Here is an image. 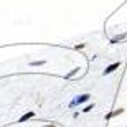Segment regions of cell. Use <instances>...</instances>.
Wrapping results in <instances>:
<instances>
[{
	"label": "cell",
	"mask_w": 127,
	"mask_h": 127,
	"mask_svg": "<svg viewBox=\"0 0 127 127\" xmlns=\"http://www.w3.org/2000/svg\"><path fill=\"white\" fill-rule=\"evenodd\" d=\"M89 99H91V94H89V93H84V94H81V96H76V97L73 99L69 104H68V107L73 109V107H76V106H83V104H86Z\"/></svg>",
	"instance_id": "cell-1"
},
{
	"label": "cell",
	"mask_w": 127,
	"mask_h": 127,
	"mask_svg": "<svg viewBox=\"0 0 127 127\" xmlns=\"http://www.w3.org/2000/svg\"><path fill=\"white\" fill-rule=\"evenodd\" d=\"M121 64H122L121 61H114L112 64H109L107 68H106V69L102 71V74H104V76H107V74H112V73H114L116 69H119V68H121Z\"/></svg>",
	"instance_id": "cell-2"
},
{
	"label": "cell",
	"mask_w": 127,
	"mask_h": 127,
	"mask_svg": "<svg viewBox=\"0 0 127 127\" xmlns=\"http://www.w3.org/2000/svg\"><path fill=\"white\" fill-rule=\"evenodd\" d=\"M35 116H36V114H35V111H28V112H27V114H23V116H22V117L18 119V124H23V122H27L28 119L35 117Z\"/></svg>",
	"instance_id": "cell-3"
},
{
	"label": "cell",
	"mask_w": 127,
	"mask_h": 127,
	"mask_svg": "<svg viewBox=\"0 0 127 127\" xmlns=\"http://www.w3.org/2000/svg\"><path fill=\"white\" fill-rule=\"evenodd\" d=\"M121 114H124V109H122V107L116 109V111H111V112L106 116V119H107V121H111L112 117H117V116H121Z\"/></svg>",
	"instance_id": "cell-4"
},
{
	"label": "cell",
	"mask_w": 127,
	"mask_h": 127,
	"mask_svg": "<svg viewBox=\"0 0 127 127\" xmlns=\"http://www.w3.org/2000/svg\"><path fill=\"white\" fill-rule=\"evenodd\" d=\"M127 38V33H121V35H116V36L111 38V43H119V41H124Z\"/></svg>",
	"instance_id": "cell-5"
},
{
	"label": "cell",
	"mask_w": 127,
	"mask_h": 127,
	"mask_svg": "<svg viewBox=\"0 0 127 127\" xmlns=\"http://www.w3.org/2000/svg\"><path fill=\"white\" fill-rule=\"evenodd\" d=\"M78 73H79V68H73V69H71L69 73H66L64 78H66V79H71V78H73V76H76Z\"/></svg>",
	"instance_id": "cell-6"
},
{
	"label": "cell",
	"mask_w": 127,
	"mask_h": 127,
	"mask_svg": "<svg viewBox=\"0 0 127 127\" xmlns=\"http://www.w3.org/2000/svg\"><path fill=\"white\" fill-rule=\"evenodd\" d=\"M94 107H96V104L93 102V104H88V106H84V107L81 109V111H83V112H91V111H93Z\"/></svg>",
	"instance_id": "cell-7"
},
{
	"label": "cell",
	"mask_w": 127,
	"mask_h": 127,
	"mask_svg": "<svg viewBox=\"0 0 127 127\" xmlns=\"http://www.w3.org/2000/svg\"><path fill=\"white\" fill-rule=\"evenodd\" d=\"M45 63H46L45 60H36V61H32V63H30V66H32V68H35V66H43Z\"/></svg>",
	"instance_id": "cell-8"
},
{
	"label": "cell",
	"mask_w": 127,
	"mask_h": 127,
	"mask_svg": "<svg viewBox=\"0 0 127 127\" xmlns=\"http://www.w3.org/2000/svg\"><path fill=\"white\" fill-rule=\"evenodd\" d=\"M83 48H86V43H81V45H76L74 50H83Z\"/></svg>",
	"instance_id": "cell-9"
},
{
	"label": "cell",
	"mask_w": 127,
	"mask_h": 127,
	"mask_svg": "<svg viewBox=\"0 0 127 127\" xmlns=\"http://www.w3.org/2000/svg\"><path fill=\"white\" fill-rule=\"evenodd\" d=\"M43 127H56V126H55V124H45Z\"/></svg>",
	"instance_id": "cell-10"
}]
</instances>
